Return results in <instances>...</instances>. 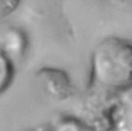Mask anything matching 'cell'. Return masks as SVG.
I'll return each instance as SVG.
<instances>
[{
	"label": "cell",
	"instance_id": "6da1fadb",
	"mask_svg": "<svg viewBox=\"0 0 132 131\" xmlns=\"http://www.w3.org/2000/svg\"><path fill=\"white\" fill-rule=\"evenodd\" d=\"M94 90L113 95L132 84V43L109 36L94 47L91 55Z\"/></svg>",
	"mask_w": 132,
	"mask_h": 131
},
{
	"label": "cell",
	"instance_id": "7a4b0ae2",
	"mask_svg": "<svg viewBox=\"0 0 132 131\" xmlns=\"http://www.w3.org/2000/svg\"><path fill=\"white\" fill-rule=\"evenodd\" d=\"M106 121L116 130L132 131V84L111 96Z\"/></svg>",
	"mask_w": 132,
	"mask_h": 131
},
{
	"label": "cell",
	"instance_id": "3957f363",
	"mask_svg": "<svg viewBox=\"0 0 132 131\" xmlns=\"http://www.w3.org/2000/svg\"><path fill=\"white\" fill-rule=\"evenodd\" d=\"M39 83L45 93L58 100L67 98L71 92V83L68 75L56 68H43L37 74Z\"/></svg>",
	"mask_w": 132,
	"mask_h": 131
},
{
	"label": "cell",
	"instance_id": "277c9868",
	"mask_svg": "<svg viewBox=\"0 0 132 131\" xmlns=\"http://www.w3.org/2000/svg\"><path fill=\"white\" fill-rule=\"evenodd\" d=\"M27 37L19 28L9 27L0 35V50L11 60L20 58L26 51Z\"/></svg>",
	"mask_w": 132,
	"mask_h": 131
},
{
	"label": "cell",
	"instance_id": "5b68a950",
	"mask_svg": "<svg viewBox=\"0 0 132 131\" xmlns=\"http://www.w3.org/2000/svg\"><path fill=\"white\" fill-rule=\"evenodd\" d=\"M13 77L12 60L0 50V93L5 91Z\"/></svg>",
	"mask_w": 132,
	"mask_h": 131
},
{
	"label": "cell",
	"instance_id": "8992f818",
	"mask_svg": "<svg viewBox=\"0 0 132 131\" xmlns=\"http://www.w3.org/2000/svg\"><path fill=\"white\" fill-rule=\"evenodd\" d=\"M57 126L56 129L58 130H82V129H88L85 127L87 124L81 122L80 120H77L75 118H63L60 121H58L56 124Z\"/></svg>",
	"mask_w": 132,
	"mask_h": 131
},
{
	"label": "cell",
	"instance_id": "52a82bcc",
	"mask_svg": "<svg viewBox=\"0 0 132 131\" xmlns=\"http://www.w3.org/2000/svg\"><path fill=\"white\" fill-rule=\"evenodd\" d=\"M21 4V0H0V22L13 14Z\"/></svg>",
	"mask_w": 132,
	"mask_h": 131
}]
</instances>
